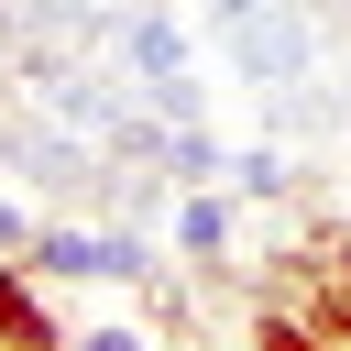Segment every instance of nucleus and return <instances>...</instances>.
I'll return each instance as SVG.
<instances>
[{"mask_svg":"<svg viewBox=\"0 0 351 351\" xmlns=\"http://www.w3.org/2000/svg\"><path fill=\"white\" fill-rule=\"evenodd\" d=\"M22 263L44 285H154V241L143 230H88V219H44Z\"/></svg>","mask_w":351,"mask_h":351,"instance_id":"obj_1","label":"nucleus"},{"mask_svg":"<svg viewBox=\"0 0 351 351\" xmlns=\"http://www.w3.org/2000/svg\"><path fill=\"white\" fill-rule=\"evenodd\" d=\"M176 252L219 274V263L241 252V197H230V186H176Z\"/></svg>","mask_w":351,"mask_h":351,"instance_id":"obj_3","label":"nucleus"},{"mask_svg":"<svg viewBox=\"0 0 351 351\" xmlns=\"http://www.w3.org/2000/svg\"><path fill=\"white\" fill-rule=\"evenodd\" d=\"M121 66H132L154 99H176V77H186V33H176L165 11H143V22H121Z\"/></svg>","mask_w":351,"mask_h":351,"instance_id":"obj_5","label":"nucleus"},{"mask_svg":"<svg viewBox=\"0 0 351 351\" xmlns=\"http://www.w3.org/2000/svg\"><path fill=\"white\" fill-rule=\"evenodd\" d=\"M0 340H11V351H55V340H66V307L44 296L33 263H0Z\"/></svg>","mask_w":351,"mask_h":351,"instance_id":"obj_4","label":"nucleus"},{"mask_svg":"<svg viewBox=\"0 0 351 351\" xmlns=\"http://www.w3.org/2000/svg\"><path fill=\"white\" fill-rule=\"evenodd\" d=\"M274 285L307 318V340H351V241H296L274 263Z\"/></svg>","mask_w":351,"mask_h":351,"instance_id":"obj_2","label":"nucleus"},{"mask_svg":"<svg viewBox=\"0 0 351 351\" xmlns=\"http://www.w3.org/2000/svg\"><path fill=\"white\" fill-rule=\"evenodd\" d=\"M154 165H165L176 186H219V165H230V154H219L208 132H154Z\"/></svg>","mask_w":351,"mask_h":351,"instance_id":"obj_7","label":"nucleus"},{"mask_svg":"<svg viewBox=\"0 0 351 351\" xmlns=\"http://www.w3.org/2000/svg\"><path fill=\"white\" fill-rule=\"evenodd\" d=\"M219 186H230V197H241V208H274V197H285V186H296V165H285V154H274V143H241V154H230V165H219Z\"/></svg>","mask_w":351,"mask_h":351,"instance_id":"obj_6","label":"nucleus"},{"mask_svg":"<svg viewBox=\"0 0 351 351\" xmlns=\"http://www.w3.org/2000/svg\"><path fill=\"white\" fill-rule=\"evenodd\" d=\"M33 230H44V219H33L22 197H0V263H22V252H33Z\"/></svg>","mask_w":351,"mask_h":351,"instance_id":"obj_8","label":"nucleus"}]
</instances>
